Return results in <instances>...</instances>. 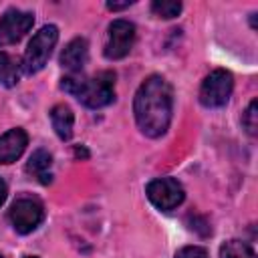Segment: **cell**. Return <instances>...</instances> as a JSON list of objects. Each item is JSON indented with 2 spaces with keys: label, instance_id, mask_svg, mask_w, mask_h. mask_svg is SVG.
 <instances>
[{
  "label": "cell",
  "instance_id": "obj_5",
  "mask_svg": "<svg viewBox=\"0 0 258 258\" xmlns=\"http://www.w3.org/2000/svg\"><path fill=\"white\" fill-rule=\"evenodd\" d=\"M145 194H147L149 202L161 212L175 210L185 198L181 183L173 177H157V179L149 181L145 187Z\"/></svg>",
  "mask_w": 258,
  "mask_h": 258
},
{
  "label": "cell",
  "instance_id": "obj_14",
  "mask_svg": "<svg viewBox=\"0 0 258 258\" xmlns=\"http://www.w3.org/2000/svg\"><path fill=\"white\" fill-rule=\"evenodd\" d=\"M220 258H256L254 250L242 240H228L220 248Z\"/></svg>",
  "mask_w": 258,
  "mask_h": 258
},
{
  "label": "cell",
  "instance_id": "obj_21",
  "mask_svg": "<svg viewBox=\"0 0 258 258\" xmlns=\"http://www.w3.org/2000/svg\"><path fill=\"white\" fill-rule=\"evenodd\" d=\"M0 258H2V256H0Z\"/></svg>",
  "mask_w": 258,
  "mask_h": 258
},
{
  "label": "cell",
  "instance_id": "obj_9",
  "mask_svg": "<svg viewBox=\"0 0 258 258\" xmlns=\"http://www.w3.org/2000/svg\"><path fill=\"white\" fill-rule=\"evenodd\" d=\"M28 145V135L22 127H14L0 135V165L16 161Z\"/></svg>",
  "mask_w": 258,
  "mask_h": 258
},
{
  "label": "cell",
  "instance_id": "obj_17",
  "mask_svg": "<svg viewBox=\"0 0 258 258\" xmlns=\"http://www.w3.org/2000/svg\"><path fill=\"white\" fill-rule=\"evenodd\" d=\"M175 258H208V252L202 246H183L175 252Z\"/></svg>",
  "mask_w": 258,
  "mask_h": 258
},
{
  "label": "cell",
  "instance_id": "obj_10",
  "mask_svg": "<svg viewBox=\"0 0 258 258\" xmlns=\"http://www.w3.org/2000/svg\"><path fill=\"white\" fill-rule=\"evenodd\" d=\"M87 60H89V42L83 36L73 38L60 52V67L67 69L71 75L81 73Z\"/></svg>",
  "mask_w": 258,
  "mask_h": 258
},
{
  "label": "cell",
  "instance_id": "obj_2",
  "mask_svg": "<svg viewBox=\"0 0 258 258\" xmlns=\"http://www.w3.org/2000/svg\"><path fill=\"white\" fill-rule=\"evenodd\" d=\"M60 89L75 95L85 107L89 109H101L113 103L115 99V75L113 73H99L95 77H83L67 75L60 83Z\"/></svg>",
  "mask_w": 258,
  "mask_h": 258
},
{
  "label": "cell",
  "instance_id": "obj_4",
  "mask_svg": "<svg viewBox=\"0 0 258 258\" xmlns=\"http://www.w3.org/2000/svg\"><path fill=\"white\" fill-rule=\"evenodd\" d=\"M232 89H234V77L224 69H216L204 79L200 87V103L208 109L224 107L230 101Z\"/></svg>",
  "mask_w": 258,
  "mask_h": 258
},
{
  "label": "cell",
  "instance_id": "obj_18",
  "mask_svg": "<svg viewBox=\"0 0 258 258\" xmlns=\"http://www.w3.org/2000/svg\"><path fill=\"white\" fill-rule=\"evenodd\" d=\"M6 194H8L6 183H4V179L0 177V206H2V204H4V200H6Z\"/></svg>",
  "mask_w": 258,
  "mask_h": 258
},
{
  "label": "cell",
  "instance_id": "obj_19",
  "mask_svg": "<svg viewBox=\"0 0 258 258\" xmlns=\"http://www.w3.org/2000/svg\"><path fill=\"white\" fill-rule=\"evenodd\" d=\"M127 6H131V2H123V4H113V2H109V4H107L109 10H121V8H127Z\"/></svg>",
  "mask_w": 258,
  "mask_h": 258
},
{
  "label": "cell",
  "instance_id": "obj_11",
  "mask_svg": "<svg viewBox=\"0 0 258 258\" xmlns=\"http://www.w3.org/2000/svg\"><path fill=\"white\" fill-rule=\"evenodd\" d=\"M50 165H52V157L48 151L44 149H36L30 157H28V163H26V171L38 179L42 185H48L52 181V171H50Z\"/></svg>",
  "mask_w": 258,
  "mask_h": 258
},
{
  "label": "cell",
  "instance_id": "obj_12",
  "mask_svg": "<svg viewBox=\"0 0 258 258\" xmlns=\"http://www.w3.org/2000/svg\"><path fill=\"white\" fill-rule=\"evenodd\" d=\"M50 123L54 133L62 139L69 141L73 137V125H75V115L71 111V107H67L64 103H58L50 109Z\"/></svg>",
  "mask_w": 258,
  "mask_h": 258
},
{
  "label": "cell",
  "instance_id": "obj_7",
  "mask_svg": "<svg viewBox=\"0 0 258 258\" xmlns=\"http://www.w3.org/2000/svg\"><path fill=\"white\" fill-rule=\"evenodd\" d=\"M133 42H135V24L125 18H117L109 24L105 56L111 60H119L129 54V50L133 48Z\"/></svg>",
  "mask_w": 258,
  "mask_h": 258
},
{
  "label": "cell",
  "instance_id": "obj_13",
  "mask_svg": "<svg viewBox=\"0 0 258 258\" xmlns=\"http://www.w3.org/2000/svg\"><path fill=\"white\" fill-rule=\"evenodd\" d=\"M18 77H20V67L16 64V60L10 54L0 52V83L12 87L18 83Z\"/></svg>",
  "mask_w": 258,
  "mask_h": 258
},
{
  "label": "cell",
  "instance_id": "obj_20",
  "mask_svg": "<svg viewBox=\"0 0 258 258\" xmlns=\"http://www.w3.org/2000/svg\"><path fill=\"white\" fill-rule=\"evenodd\" d=\"M24 258H38V256H24Z\"/></svg>",
  "mask_w": 258,
  "mask_h": 258
},
{
  "label": "cell",
  "instance_id": "obj_15",
  "mask_svg": "<svg viewBox=\"0 0 258 258\" xmlns=\"http://www.w3.org/2000/svg\"><path fill=\"white\" fill-rule=\"evenodd\" d=\"M151 12L159 18H175L181 12V2L175 0H155L151 4Z\"/></svg>",
  "mask_w": 258,
  "mask_h": 258
},
{
  "label": "cell",
  "instance_id": "obj_8",
  "mask_svg": "<svg viewBox=\"0 0 258 258\" xmlns=\"http://www.w3.org/2000/svg\"><path fill=\"white\" fill-rule=\"evenodd\" d=\"M34 24L32 12L10 8L0 16V46L16 44Z\"/></svg>",
  "mask_w": 258,
  "mask_h": 258
},
{
  "label": "cell",
  "instance_id": "obj_6",
  "mask_svg": "<svg viewBox=\"0 0 258 258\" xmlns=\"http://www.w3.org/2000/svg\"><path fill=\"white\" fill-rule=\"evenodd\" d=\"M8 218L12 228L18 234H30L32 230H36L44 218V208L38 200L32 198H18L10 210H8Z\"/></svg>",
  "mask_w": 258,
  "mask_h": 258
},
{
  "label": "cell",
  "instance_id": "obj_16",
  "mask_svg": "<svg viewBox=\"0 0 258 258\" xmlns=\"http://www.w3.org/2000/svg\"><path fill=\"white\" fill-rule=\"evenodd\" d=\"M242 125L250 135L258 133V101L256 99H252L246 111L242 113Z\"/></svg>",
  "mask_w": 258,
  "mask_h": 258
},
{
  "label": "cell",
  "instance_id": "obj_1",
  "mask_svg": "<svg viewBox=\"0 0 258 258\" xmlns=\"http://www.w3.org/2000/svg\"><path fill=\"white\" fill-rule=\"evenodd\" d=\"M173 111V91L171 85L161 75L147 77L135 93L133 113L137 127L147 137H161L169 123Z\"/></svg>",
  "mask_w": 258,
  "mask_h": 258
},
{
  "label": "cell",
  "instance_id": "obj_3",
  "mask_svg": "<svg viewBox=\"0 0 258 258\" xmlns=\"http://www.w3.org/2000/svg\"><path fill=\"white\" fill-rule=\"evenodd\" d=\"M58 40V28L54 24H46L42 26L28 42L24 56H22V71L26 75H34L38 71L44 69V64L48 62L52 48Z\"/></svg>",
  "mask_w": 258,
  "mask_h": 258
}]
</instances>
